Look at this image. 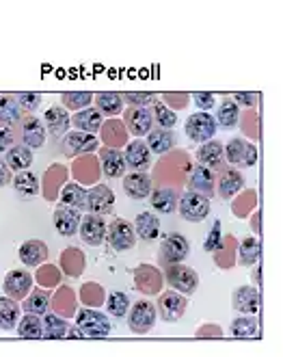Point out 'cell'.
<instances>
[{"label": "cell", "mask_w": 283, "mask_h": 357, "mask_svg": "<svg viewBox=\"0 0 283 357\" xmlns=\"http://www.w3.org/2000/svg\"><path fill=\"white\" fill-rule=\"evenodd\" d=\"M111 321L106 314L95 310H80L76 317V331L80 338H106L111 335Z\"/></svg>", "instance_id": "6da1fadb"}, {"label": "cell", "mask_w": 283, "mask_h": 357, "mask_svg": "<svg viewBox=\"0 0 283 357\" xmlns=\"http://www.w3.org/2000/svg\"><path fill=\"white\" fill-rule=\"evenodd\" d=\"M216 119L208 113V111H199L188 117L184 130H186V137L194 143H204V141H210L214 139L216 135Z\"/></svg>", "instance_id": "7a4b0ae2"}, {"label": "cell", "mask_w": 283, "mask_h": 357, "mask_svg": "<svg viewBox=\"0 0 283 357\" xmlns=\"http://www.w3.org/2000/svg\"><path fill=\"white\" fill-rule=\"evenodd\" d=\"M130 312V310H128ZM158 319L156 305L151 301H137L132 305V312L128 314V327L132 329L135 333H147L149 329H154Z\"/></svg>", "instance_id": "3957f363"}, {"label": "cell", "mask_w": 283, "mask_h": 357, "mask_svg": "<svg viewBox=\"0 0 283 357\" xmlns=\"http://www.w3.org/2000/svg\"><path fill=\"white\" fill-rule=\"evenodd\" d=\"M167 280L173 286V290L182 292V295H192L199 286L197 271L182 264V262H173V266L167 271Z\"/></svg>", "instance_id": "277c9868"}, {"label": "cell", "mask_w": 283, "mask_h": 357, "mask_svg": "<svg viewBox=\"0 0 283 357\" xmlns=\"http://www.w3.org/2000/svg\"><path fill=\"white\" fill-rule=\"evenodd\" d=\"M180 215L190 223H201L210 215V199L197 191H190L180 199Z\"/></svg>", "instance_id": "5b68a950"}, {"label": "cell", "mask_w": 283, "mask_h": 357, "mask_svg": "<svg viewBox=\"0 0 283 357\" xmlns=\"http://www.w3.org/2000/svg\"><path fill=\"white\" fill-rule=\"evenodd\" d=\"M106 238L115 251H128L137 245L132 223H128L125 219H115L111 225H106Z\"/></svg>", "instance_id": "8992f818"}, {"label": "cell", "mask_w": 283, "mask_h": 357, "mask_svg": "<svg viewBox=\"0 0 283 357\" xmlns=\"http://www.w3.org/2000/svg\"><path fill=\"white\" fill-rule=\"evenodd\" d=\"M186 307H188V299L178 290H167L158 299V312H160L162 321H167V323L180 321L184 317Z\"/></svg>", "instance_id": "52a82bcc"}, {"label": "cell", "mask_w": 283, "mask_h": 357, "mask_svg": "<svg viewBox=\"0 0 283 357\" xmlns=\"http://www.w3.org/2000/svg\"><path fill=\"white\" fill-rule=\"evenodd\" d=\"M31 288H33V275H31L29 271L13 268V271L7 273L5 284H3V290H5L7 297H11L15 301H22V299H26Z\"/></svg>", "instance_id": "ba28073f"}, {"label": "cell", "mask_w": 283, "mask_h": 357, "mask_svg": "<svg viewBox=\"0 0 283 357\" xmlns=\"http://www.w3.org/2000/svg\"><path fill=\"white\" fill-rule=\"evenodd\" d=\"M227 160L236 167H253L257 162V150L255 145L245 139H231L223 148Z\"/></svg>", "instance_id": "9c48e42d"}, {"label": "cell", "mask_w": 283, "mask_h": 357, "mask_svg": "<svg viewBox=\"0 0 283 357\" xmlns=\"http://www.w3.org/2000/svg\"><path fill=\"white\" fill-rule=\"evenodd\" d=\"M115 208V193L111 191V186L98 184L91 191H86V210L93 215H111Z\"/></svg>", "instance_id": "30bf717a"}, {"label": "cell", "mask_w": 283, "mask_h": 357, "mask_svg": "<svg viewBox=\"0 0 283 357\" xmlns=\"http://www.w3.org/2000/svg\"><path fill=\"white\" fill-rule=\"evenodd\" d=\"M160 254H162V260H167L171 264L173 262H182L190 254V243H188L186 236H182L178 232H171L160 243Z\"/></svg>", "instance_id": "8fae6325"}, {"label": "cell", "mask_w": 283, "mask_h": 357, "mask_svg": "<svg viewBox=\"0 0 283 357\" xmlns=\"http://www.w3.org/2000/svg\"><path fill=\"white\" fill-rule=\"evenodd\" d=\"M80 236L86 245L91 247H100L104 241H106V221L102 215H86L82 221H80Z\"/></svg>", "instance_id": "7c38bea8"}, {"label": "cell", "mask_w": 283, "mask_h": 357, "mask_svg": "<svg viewBox=\"0 0 283 357\" xmlns=\"http://www.w3.org/2000/svg\"><path fill=\"white\" fill-rule=\"evenodd\" d=\"M234 307L243 314H255L262 310V295L253 286H240L234 292Z\"/></svg>", "instance_id": "4fadbf2b"}, {"label": "cell", "mask_w": 283, "mask_h": 357, "mask_svg": "<svg viewBox=\"0 0 283 357\" xmlns=\"http://www.w3.org/2000/svg\"><path fill=\"white\" fill-rule=\"evenodd\" d=\"M54 225L61 236H74L80 227V210L61 204L54 210Z\"/></svg>", "instance_id": "5bb4252c"}, {"label": "cell", "mask_w": 283, "mask_h": 357, "mask_svg": "<svg viewBox=\"0 0 283 357\" xmlns=\"http://www.w3.org/2000/svg\"><path fill=\"white\" fill-rule=\"evenodd\" d=\"M151 123H154V117H151V111H147L145 107H132L125 111V126L135 137L147 135L151 130Z\"/></svg>", "instance_id": "9a60e30c"}, {"label": "cell", "mask_w": 283, "mask_h": 357, "mask_svg": "<svg viewBox=\"0 0 283 357\" xmlns=\"http://www.w3.org/2000/svg\"><path fill=\"white\" fill-rule=\"evenodd\" d=\"M123 191L130 199H145L151 193V180L143 172L128 174L123 178Z\"/></svg>", "instance_id": "2e32d148"}, {"label": "cell", "mask_w": 283, "mask_h": 357, "mask_svg": "<svg viewBox=\"0 0 283 357\" xmlns=\"http://www.w3.org/2000/svg\"><path fill=\"white\" fill-rule=\"evenodd\" d=\"M22 141L29 148H41L46 143V126H43V121H39L33 115L22 121Z\"/></svg>", "instance_id": "e0dca14e"}, {"label": "cell", "mask_w": 283, "mask_h": 357, "mask_svg": "<svg viewBox=\"0 0 283 357\" xmlns=\"http://www.w3.org/2000/svg\"><path fill=\"white\" fill-rule=\"evenodd\" d=\"M123 160H125V167H132V169H137V172L147 169L149 162H151L147 143H143V141H132V143H130L128 148H125Z\"/></svg>", "instance_id": "ac0fdd59"}, {"label": "cell", "mask_w": 283, "mask_h": 357, "mask_svg": "<svg viewBox=\"0 0 283 357\" xmlns=\"http://www.w3.org/2000/svg\"><path fill=\"white\" fill-rule=\"evenodd\" d=\"M17 256H20L22 264L39 266L43 260H48V247H46V243H41V241H26V243H22Z\"/></svg>", "instance_id": "d6986e66"}, {"label": "cell", "mask_w": 283, "mask_h": 357, "mask_svg": "<svg viewBox=\"0 0 283 357\" xmlns=\"http://www.w3.org/2000/svg\"><path fill=\"white\" fill-rule=\"evenodd\" d=\"M223 156H225L223 145H221L219 141H214V139L204 141V143L199 145V150H197V160H199L201 165L210 167V169H216V167H221Z\"/></svg>", "instance_id": "ffe728a7"}, {"label": "cell", "mask_w": 283, "mask_h": 357, "mask_svg": "<svg viewBox=\"0 0 283 357\" xmlns=\"http://www.w3.org/2000/svg\"><path fill=\"white\" fill-rule=\"evenodd\" d=\"M190 188L206 195V197H210L214 193V174H212L210 167H206L201 162L194 167L192 176H190Z\"/></svg>", "instance_id": "44dd1931"}, {"label": "cell", "mask_w": 283, "mask_h": 357, "mask_svg": "<svg viewBox=\"0 0 283 357\" xmlns=\"http://www.w3.org/2000/svg\"><path fill=\"white\" fill-rule=\"evenodd\" d=\"M13 188L22 199H33L39 195V180L29 169H22L13 176Z\"/></svg>", "instance_id": "7402d4cb"}, {"label": "cell", "mask_w": 283, "mask_h": 357, "mask_svg": "<svg viewBox=\"0 0 283 357\" xmlns=\"http://www.w3.org/2000/svg\"><path fill=\"white\" fill-rule=\"evenodd\" d=\"M135 234L143 241H154L160 234V219L154 213H141L135 221Z\"/></svg>", "instance_id": "603a6c76"}, {"label": "cell", "mask_w": 283, "mask_h": 357, "mask_svg": "<svg viewBox=\"0 0 283 357\" xmlns=\"http://www.w3.org/2000/svg\"><path fill=\"white\" fill-rule=\"evenodd\" d=\"M176 145V135L171 128H160V130H149L147 132V148L154 154H167Z\"/></svg>", "instance_id": "cb8c5ba5"}, {"label": "cell", "mask_w": 283, "mask_h": 357, "mask_svg": "<svg viewBox=\"0 0 283 357\" xmlns=\"http://www.w3.org/2000/svg\"><path fill=\"white\" fill-rule=\"evenodd\" d=\"M98 148V139L91 132H72L65 137V150L70 154H80V152H93Z\"/></svg>", "instance_id": "d4e9b609"}, {"label": "cell", "mask_w": 283, "mask_h": 357, "mask_svg": "<svg viewBox=\"0 0 283 357\" xmlns=\"http://www.w3.org/2000/svg\"><path fill=\"white\" fill-rule=\"evenodd\" d=\"M43 121H46V128L54 135V137H61L65 130L70 128V123H72V119H70V115L65 113V109L63 107H50L48 111H46V115H43Z\"/></svg>", "instance_id": "484cf974"}, {"label": "cell", "mask_w": 283, "mask_h": 357, "mask_svg": "<svg viewBox=\"0 0 283 357\" xmlns=\"http://www.w3.org/2000/svg\"><path fill=\"white\" fill-rule=\"evenodd\" d=\"M43 327V335L50 340H59V338H70V335H78V331H72V327L61 321L54 314H46V321L41 323Z\"/></svg>", "instance_id": "4316f807"}, {"label": "cell", "mask_w": 283, "mask_h": 357, "mask_svg": "<svg viewBox=\"0 0 283 357\" xmlns=\"http://www.w3.org/2000/svg\"><path fill=\"white\" fill-rule=\"evenodd\" d=\"M7 167L9 169H15V172H22V169H29L33 165V152L29 145H11L7 150Z\"/></svg>", "instance_id": "83f0119b"}, {"label": "cell", "mask_w": 283, "mask_h": 357, "mask_svg": "<svg viewBox=\"0 0 283 357\" xmlns=\"http://www.w3.org/2000/svg\"><path fill=\"white\" fill-rule=\"evenodd\" d=\"M102 169L108 178H121L125 174L123 154L117 150H102Z\"/></svg>", "instance_id": "f1b7e54d"}, {"label": "cell", "mask_w": 283, "mask_h": 357, "mask_svg": "<svg viewBox=\"0 0 283 357\" xmlns=\"http://www.w3.org/2000/svg\"><path fill=\"white\" fill-rule=\"evenodd\" d=\"M61 204L76 208V210H86V191L76 182L65 184L61 191Z\"/></svg>", "instance_id": "f546056e"}, {"label": "cell", "mask_w": 283, "mask_h": 357, "mask_svg": "<svg viewBox=\"0 0 283 357\" xmlns=\"http://www.w3.org/2000/svg\"><path fill=\"white\" fill-rule=\"evenodd\" d=\"M72 123L82 132H98V128L102 126V113L98 109H80L74 115Z\"/></svg>", "instance_id": "4dcf8cb0"}, {"label": "cell", "mask_w": 283, "mask_h": 357, "mask_svg": "<svg viewBox=\"0 0 283 357\" xmlns=\"http://www.w3.org/2000/svg\"><path fill=\"white\" fill-rule=\"evenodd\" d=\"M243 186H245V178L240 172H236V169H229L223 174L221 182H219V195L223 199H231L238 191H243Z\"/></svg>", "instance_id": "1f68e13d"}, {"label": "cell", "mask_w": 283, "mask_h": 357, "mask_svg": "<svg viewBox=\"0 0 283 357\" xmlns=\"http://www.w3.org/2000/svg\"><path fill=\"white\" fill-rule=\"evenodd\" d=\"M20 321V305L11 297H0V329H15Z\"/></svg>", "instance_id": "d6a6232c"}, {"label": "cell", "mask_w": 283, "mask_h": 357, "mask_svg": "<svg viewBox=\"0 0 283 357\" xmlns=\"http://www.w3.org/2000/svg\"><path fill=\"white\" fill-rule=\"evenodd\" d=\"M238 117H240V113H238V104L234 100H225L219 111H216V126H221V128L225 130H231L236 128V123H238Z\"/></svg>", "instance_id": "836d02e7"}, {"label": "cell", "mask_w": 283, "mask_h": 357, "mask_svg": "<svg viewBox=\"0 0 283 357\" xmlns=\"http://www.w3.org/2000/svg\"><path fill=\"white\" fill-rule=\"evenodd\" d=\"M17 333H20V338H29V340L43 338V327H41V321L37 314H26L24 319H20Z\"/></svg>", "instance_id": "e575fe53"}, {"label": "cell", "mask_w": 283, "mask_h": 357, "mask_svg": "<svg viewBox=\"0 0 283 357\" xmlns=\"http://www.w3.org/2000/svg\"><path fill=\"white\" fill-rule=\"evenodd\" d=\"M20 119H22V107L17 104V98L15 96L0 98V121L7 126H13Z\"/></svg>", "instance_id": "d590c367"}, {"label": "cell", "mask_w": 283, "mask_h": 357, "mask_svg": "<svg viewBox=\"0 0 283 357\" xmlns=\"http://www.w3.org/2000/svg\"><path fill=\"white\" fill-rule=\"evenodd\" d=\"M151 206H154L158 213L169 215L178 208V197L171 188H158V191L151 193Z\"/></svg>", "instance_id": "8d00e7d4"}, {"label": "cell", "mask_w": 283, "mask_h": 357, "mask_svg": "<svg viewBox=\"0 0 283 357\" xmlns=\"http://www.w3.org/2000/svg\"><path fill=\"white\" fill-rule=\"evenodd\" d=\"M259 256H262V245H259L257 238H245L240 243V249H238V258H240V264L243 266L257 264Z\"/></svg>", "instance_id": "74e56055"}, {"label": "cell", "mask_w": 283, "mask_h": 357, "mask_svg": "<svg viewBox=\"0 0 283 357\" xmlns=\"http://www.w3.org/2000/svg\"><path fill=\"white\" fill-rule=\"evenodd\" d=\"M123 109V98L115 91H104L98 93V111L104 115H119Z\"/></svg>", "instance_id": "f35d334b"}, {"label": "cell", "mask_w": 283, "mask_h": 357, "mask_svg": "<svg viewBox=\"0 0 283 357\" xmlns=\"http://www.w3.org/2000/svg\"><path fill=\"white\" fill-rule=\"evenodd\" d=\"M231 335L234 338H257L259 325L255 319H251V314H247V317H240L231 323Z\"/></svg>", "instance_id": "ab89813d"}, {"label": "cell", "mask_w": 283, "mask_h": 357, "mask_svg": "<svg viewBox=\"0 0 283 357\" xmlns=\"http://www.w3.org/2000/svg\"><path fill=\"white\" fill-rule=\"evenodd\" d=\"M106 310L113 314V317H117V319H121V317H125L128 314V310H130V299H128V295L125 292H111L108 295V299H106Z\"/></svg>", "instance_id": "60d3db41"}, {"label": "cell", "mask_w": 283, "mask_h": 357, "mask_svg": "<svg viewBox=\"0 0 283 357\" xmlns=\"http://www.w3.org/2000/svg\"><path fill=\"white\" fill-rule=\"evenodd\" d=\"M29 299L24 301V310L31 312V314H46L48 312V305H50V297H48V292H43V290H35L33 295H26Z\"/></svg>", "instance_id": "b9f144b4"}, {"label": "cell", "mask_w": 283, "mask_h": 357, "mask_svg": "<svg viewBox=\"0 0 283 357\" xmlns=\"http://www.w3.org/2000/svg\"><path fill=\"white\" fill-rule=\"evenodd\" d=\"M63 104L72 111H80V109H86V104H91L93 96L89 91H68L63 93Z\"/></svg>", "instance_id": "7bdbcfd3"}, {"label": "cell", "mask_w": 283, "mask_h": 357, "mask_svg": "<svg viewBox=\"0 0 283 357\" xmlns=\"http://www.w3.org/2000/svg\"><path fill=\"white\" fill-rule=\"evenodd\" d=\"M151 117H156V121L160 123V128H173V126L178 123V115L173 113L171 109H167L165 104H156L154 115H151Z\"/></svg>", "instance_id": "ee69618b"}, {"label": "cell", "mask_w": 283, "mask_h": 357, "mask_svg": "<svg viewBox=\"0 0 283 357\" xmlns=\"http://www.w3.org/2000/svg\"><path fill=\"white\" fill-rule=\"evenodd\" d=\"M15 98H17L20 107L24 109V111H29V113L37 111L39 104H41V96L39 93H33V91H29V93H17Z\"/></svg>", "instance_id": "f6af8a7d"}, {"label": "cell", "mask_w": 283, "mask_h": 357, "mask_svg": "<svg viewBox=\"0 0 283 357\" xmlns=\"http://www.w3.org/2000/svg\"><path fill=\"white\" fill-rule=\"evenodd\" d=\"M123 100H128L130 104H137V107H147V104L156 102V93H141V91H132V93H123Z\"/></svg>", "instance_id": "bcb514c9"}, {"label": "cell", "mask_w": 283, "mask_h": 357, "mask_svg": "<svg viewBox=\"0 0 283 357\" xmlns=\"http://www.w3.org/2000/svg\"><path fill=\"white\" fill-rule=\"evenodd\" d=\"M219 245H221V221H214V223H212V229H210V234H208V238H206L204 249H206V251H214V249H219Z\"/></svg>", "instance_id": "7dc6e473"}, {"label": "cell", "mask_w": 283, "mask_h": 357, "mask_svg": "<svg viewBox=\"0 0 283 357\" xmlns=\"http://www.w3.org/2000/svg\"><path fill=\"white\" fill-rule=\"evenodd\" d=\"M192 100L199 107V111H210V109H214V104H216L214 93H201V91H197V93H192Z\"/></svg>", "instance_id": "c3c4849f"}, {"label": "cell", "mask_w": 283, "mask_h": 357, "mask_svg": "<svg viewBox=\"0 0 283 357\" xmlns=\"http://www.w3.org/2000/svg\"><path fill=\"white\" fill-rule=\"evenodd\" d=\"M13 143V126L0 123V152H7Z\"/></svg>", "instance_id": "681fc988"}, {"label": "cell", "mask_w": 283, "mask_h": 357, "mask_svg": "<svg viewBox=\"0 0 283 357\" xmlns=\"http://www.w3.org/2000/svg\"><path fill=\"white\" fill-rule=\"evenodd\" d=\"M11 182V169L5 160H0V186H7Z\"/></svg>", "instance_id": "f907efd6"}, {"label": "cell", "mask_w": 283, "mask_h": 357, "mask_svg": "<svg viewBox=\"0 0 283 357\" xmlns=\"http://www.w3.org/2000/svg\"><path fill=\"white\" fill-rule=\"evenodd\" d=\"M255 96L253 93H236V104H245V107H253L255 104Z\"/></svg>", "instance_id": "816d5d0a"}]
</instances>
